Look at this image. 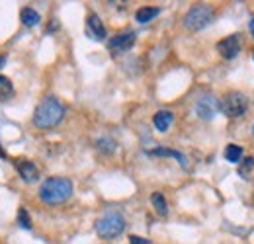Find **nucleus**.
Here are the masks:
<instances>
[{
    "label": "nucleus",
    "mask_w": 254,
    "mask_h": 244,
    "mask_svg": "<svg viewBox=\"0 0 254 244\" xmlns=\"http://www.w3.org/2000/svg\"><path fill=\"white\" fill-rule=\"evenodd\" d=\"M63 118L64 106L55 96H47L39 102V106L33 112V125L39 129H51L63 122Z\"/></svg>",
    "instance_id": "obj_1"
},
{
    "label": "nucleus",
    "mask_w": 254,
    "mask_h": 244,
    "mask_svg": "<svg viewBox=\"0 0 254 244\" xmlns=\"http://www.w3.org/2000/svg\"><path fill=\"white\" fill-rule=\"evenodd\" d=\"M72 195V182L68 178L53 176L39 185V197L47 205H59Z\"/></svg>",
    "instance_id": "obj_2"
},
{
    "label": "nucleus",
    "mask_w": 254,
    "mask_h": 244,
    "mask_svg": "<svg viewBox=\"0 0 254 244\" xmlns=\"http://www.w3.org/2000/svg\"><path fill=\"white\" fill-rule=\"evenodd\" d=\"M96 233L104 241H112L126 231V219L118 211H108L96 221Z\"/></svg>",
    "instance_id": "obj_3"
},
{
    "label": "nucleus",
    "mask_w": 254,
    "mask_h": 244,
    "mask_svg": "<svg viewBox=\"0 0 254 244\" xmlns=\"http://www.w3.org/2000/svg\"><path fill=\"white\" fill-rule=\"evenodd\" d=\"M215 18V12L211 6L207 4H195L188 10V14L184 16V26L190 31H201L205 30Z\"/></svg>",
    "instance_id": "obj_4"
},
{
    "label": "nucleus",
    "mask_w": 254,
    "mask_h": 244,
    "mask_svg": "<svg viewBox=\"0 0 254 244\" xmlns=\"http://www.w3.org/2000/svg\"><path fill=\"white\" fill-rule=\"evenodd\" d=\"M249 110V98L243 92H227L219 102V112L227 118H241Z\"/></svg>",
    "instance_id": "obj_5"
},
{
    "label": "nucleus",
    "mask_w": 254,
    "mask_h": 244,
    "mask_svg": "<svg viewBox=\"0 0 254 244\" xmlns=\"http://www.w3.org/2000/svg\"><path fill=\"white\" fill-rule=\"evenodd\" d=\"M217 112H219V102H217L215 96H211V94H203V96L195 102V114H197V118H201V120H205V122L213 120Z\"/></svg>",
    "instance_id": "obj_6"
},
{
    "label": "nucleus",
    "mask_w": 254,
    "mask_h": 244,
    "mask_svg": "<svg viewBox=\"0 0 254 244\" xmlns=\"http://www.w3.org/2000/svg\"><path fill=\"white\" fill-rule=\"evenodd\" d=\"M217 53L221 55L223 59H227V61L235 59L241 53V35L239 33H233V35L223 37L221 41L217 43Z\"/></svg>",
    "instance_id": "obj_7"
},
{
    "label": "nucleus",
    "mask_w": 254,
    "mask_h": 244,
    "mask_svg": "<svg viewBox=\"0 0 254 244\" xmlns=\"http://www.w3.org/2000/svg\"><path fill=\"white\" fill-rule=\"evenodd\" d=\"M135 33L133 31H124V33H118V35H114L112 39H110V43H108V47H110V51L114 53V55H122V53H127L133 45H135Z\"/></svg>",
    "instance_id": "obj_8"
},
{
    "label": "nucleus",
    "mask_w": 254,
    "mask_h": 244,
    "mask_svg": "<svg viewBox=\"0 0 254 244\" xmlns=\"http://www.w3.org/2000/svg\"><path fill=\"white\" fill-rule=\"evenodd\" d=\"M84 31L94 41H104L106 39V28H104V24H102V20H100L98 14H90L86 18V28H84Z\"/></svg>",
    "instance_id": "obj_9"
},
{
    "label": "nucleus",
    "mask_w": 254,
    "mask_h": 244,
    "mask_svg": "<svg viewBox=\"0 0 254 244\" xmlns=\"http://www.w3.org/2000/svg\"><path fill=\"white\" fill-rule=\"evenodd\" d=\"M14 166H16V170H18V174H20L22 180H26V182L39 180V168L33 164L32 160H16Z\"/></svg>",
    "instance_id": "obj_10"
},
{
    "label": "nucleus",
    "mask_w": 254,
    "mask_h": 244,
    "mask_svg": "<svg viewBox=\"0 0 254 244\" xmlns=\"http://www.w3.org/2000/svg\"><path fill=\"white\" fill-rule=\"evenodd\" d=\"M172 122H174V114L168 112V110H160V112L155 114V118H153V123L157 127V131H160V133L168 131V127L172 125Z\"/></svg>",
    "instance_id": "obj_11"
},
{
    "label": "nucleus",
    "mask_w": 254,
    "mask_h": 244,
    "mask_svg": "<svg viewBox=\"0 0 254 244\" xmlns=\"http://www.w3.org/2000/svg\"><path fill=\"white\" fill-rule=\"evenodd\" d=\"M159 14H160V8H157V6H143V8H139V10L135 12V20H137L139 24H149V22H153Z\"/></svg>",
    "instance_id": "obj_12"
},
{
    "label": "nucleus",
    "mask_w": 254,
    "mask_h": 244,
    "mask_svg": "<svg viewBox=\"0 0 254 244\" xmlns=\"http://www.w3.org/2000/svg\"><path fill=\"white\" fill-rule=\"evenodd\" d=\"M149 154H153V156H172V158H176L180 162L182 168H188V158L180 153V151H172V149H162V147H159V149L151 151Z\"/></svg>",
    "instance_id": "obj_13"
},
{
    "label": "nucleus",
    "mask_w": 254,
    "mask_h": 244,
    "mask_svg": "<svg viewBox=\"0 0 254 244\" xmlns=\"http://www.w3.org/2000/svg\"><path fill=\"white\" fill-rule=\"evenodd\" d=\"M20 18H22V24L28 26V28H33V26H37V24L41 22L39 14H37L33 8H24V10L20 12Z\"/></svg>",
    "instance_id": "obj_14"
},
{
    "label": "nucleus",
    "mask_w": 254,
    "mask_h": 244,
    "mask_svg": "<svg viewBox=\"0 0 254 244\" xmlns=\"http://www.w3.org/2000/svg\"><path fill=\"white\" fill-rule=\"evenodd\" d=\"M223 156H225V160H227V162L237 164V162L243 158V147H239V145H227Z\"/></svg>",
    "instance_id": "obj_15"
},
{
    "label": "nucleus",
    "mask_w": 254,
    "mask_h": 244,
    "mask_svg": "<svg viewBox=\"0 0 254 244\" xmlns=\"http://www.w3.org/2000/svg\"><path fill=\"white\" fill-rule=\"evenodd\" d=\"M151 203H153V207L157 209V213L159 215H164L168 213V205H166V199H164V195L159 193V191H155L153 195H151Z\"/></svg>",
    "instance_id": "obj_16"
},
{
    "label": "nucleus",
    "mask_w": 254,
    "mask_h": 244,
    "mask_svg": "<svg viewBox=\"0 0 254 244\" xmlns=\"http://www.w3.org/2000/svg\"><path fill=\"white\" fill-rule=\"evenodd\" d=\"M14 96V86L10 82V78L6 76H0V102H6Z\"/></svg>",
    "instance_id": "obj_17"
},
{
    "label": "nucleus",
    "mask_w": 254,
    "mask_h": 244,
    "mask_svg": "<svg viewBox=\"0 0 254 244\" xmlns=\"http://www.w3.org/2000/svg\"><path fill=\"white\" fill-rule=\"evenodd\" d=\"M98 149L102 151V153H106V154H112L114 151H116V141L114 139H110V137H102V139H98Z\"/></svg>",
    "instance_id": "obj_18"
},
{
    "label": "nucleus",
    "mask_w": 254,
    "mask_h": 244,
    "mask_svg": "<svg viewBox=\"0 0 254 244\" xmlns=\"http://www.w3.org/2000/svg\"><path fill=\"white\" fill-rule=\"evenodd\" d=\"M18 223H20V227H22V229H26V231H30V229H32V219H30L28 209L20 207V211H18Z\"/></svg>",
    "instance_id": "obj_19"
},
{
    "label": "nucleus",
    "mask_w": 254,
    "mask_h": 244,
    "mask_svg": "<svg viewBox=\"0 0 254 244\" xmlns=\"http://www.w3.org/2000/svg\"><path fill=\"white\" fill-rule=\"evenodd\" d=\"M243 162H245V164H243V166L239 168V174H241V176H247V172H249V170H253L254 158H245Z\"/></svg>",
    "instance_id": "obj_20"
},
{
    "label": "nucleus",
    "mask_w": 254,
    "mask_h": 244,
    "mask_svg": "<svg viewBox=\"0 0 254 244\" xmlns=\"http://www.w3.org/2000/svg\"><path fill=\"white\" fill-rule=\"evenodd\" d=\"M129 244H151V241H147V239H143V237H129Z\"/></svg>",
    "instance_id": "obj_21"
},
{
    "label": "nucleus",
    "mask_w": 254,
    "mask_h": 244,
    "mask_svg": "<svg viewBox=\"0 0 254 244\" xmlns=\"http://www.w3.org/2000/svg\"><path fill=\"white\" fill-rule=\"evenodd\" d=\"M249 30H251V35L254 37V18L251 20V22H249Z\"/></svg>",
    "instance_id": "obj_22"
},
{
    "label": "nucleus",
    "mask_w": 254,
    "mask_h": 244,
    "mask_svg": "<svg viewBox=\"0 0 254 244\" xmlns=\"http://www.w3.org/2000/svg\"><path fill=\"white\" fill-rule=\"evenodd\" d=\"M4 62H6V57H0V68L4 66Z\"/></svg>",
    "instance_id": "obj_23"
},
{
    "label": "nucleus",
    "mask_w": 254,
    "mask_h": 244,
    "mask_svg": "<svg viewBox=\"0 0 254 244\" xmlns=\"http://www.w3.org/2000/svg\"><path fill=\"white\" fill-rule=\"evenodd\" d=\"M0 156H2V158H4V156H6V154H4V153H2V151H0Z\"/></svg>",
    "instance_id": "obj_24"
},
{
    "label": "nucleus",
    "mask_w": 254,
    "mask_h": 244,
    "mask_svg": "<svg viewBox=\"0 0 254 244\" xmlns=\"http://www.w3.org/2000/svg\"><path fill=\"white\" fill-rule=\"evenodd\" d=\"M253 137H254V125H253Z\"/></svg>",
    "instance_id": "obj_25"
}]
</instances>
